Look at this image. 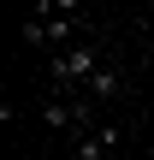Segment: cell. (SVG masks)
<instances>
[{"instance_id":"6da1fadb","label":"cell","mask_w":154,"mask_h":160,"mask_svg":"<svg viewBox=\"0 0 154 160\" xmlns=\"http://www.w3.org/2000/svg\"><path fill=\"white\" fill-rule=\"evenodd\" d=\"M47 71H53V83L65 89V83H89V77L101 71V59H95V48H59Z\"/></svg>"},{"instance_id":"7a4b0ae2","label":"cell","mask_w":154,"mask_h":160,"mask_svg":"<svg viewBox=\"0 0 154 160\" xmlns=\"http://www.w3.org/2000/svg\"><path fill=\"white\" fill-rule=\"evenodd\" d=\"M89 95H95V101H107V95H119V71H113V65H101V71L89 77Z\"/></svg>"}]
</instances>
